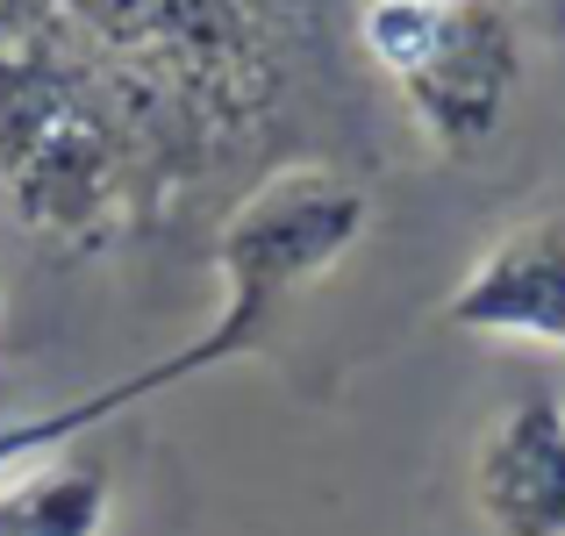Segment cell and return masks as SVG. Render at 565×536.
<instances>
[{
    "mask_svg": "<svg viewBox=\"0 0 565 536\" xmlns=\"http://www.w3.org/2000/svg\"><path fill=\"white\" fill-rule=\"evenodd\" d=\"M8 422H14V386L0 379V429H8Z\"/></svg>",
    "mask_w": 565,
    "mask_h": 536,
    "instance_id": "obj_9",
    "label": "cell"
},
{
    "mask_svg": "<svg viewBox=\"0 0 565 536\" xmlns=\"http://www.w3.org/2000/svg\"><path fill=\"white\" fill-rule=\"evenodd\" d=\"M472 508L487 536H565V394L530 386L472 451Z\"/></svg>",
    "mask_w": 565,
    "mask_h": 536,
    "instance_id": "obj_6",
    "label": "cell"
},
{
    "mask_svg": "<svg viewBox=\"0 0 565 536\" xmlns=\"http://www.w3.org/2000/svg\"><path fill=\"white\" fill-rule=\"evenodd\" d=\"M444 322L466 336H494V344L565 351V207L501 229L451 287Z\"/></svg>",
    "mask_w": 565,
    "mask_h": 536,
    "instance_id": "obj_5",
    "label": "cell"
},
{
    "mask_svg": "<svg viewBox=\"0 0 565 536\" xmlns=\"http://www.w3.org/2000/svg\"><path fill=\"white\" fill-rule=\"evenodd\" d=\"M115 515V486L100 465L72 458H29L0 486V536H100Z\"/></svg>",
    "mask_w": 565,
    "mask_h": 536,
    "instance_id": "obj_7",
    "label": "cell"
},
{
    "mask_svg": "<svg viewBox=\"0 0 565 536\" xmlns=\"http://www.w3.org/2000/svg\"><path fill=\"white\" fill-rule=\"evenodd\" d=\"M359 51L394 86L415 137L444 158H480L523 94L515 0H365Z\"/></svg>",
    "mask_w": 565,
    "mask_h": 536,
    "instance_id": "obj_4",
    "label": "cell"
},
{
    "mask_svg": "<svg viewBox=\"0 0 565 536\" xmlns=\"http://www.w3.org/2000/svg\"><path fill=\"white\" fill-rule=\"evenodd\" d=\"M365 229H373V193H365L351 172L316 165V158L265 172L258 186L236 201V215L222 222V236H215L222 308L207 315V330L186 336L180 351L151 357L143 372H122V379L65 400V408L8 422L0 429V480H8L14 465H29V458H51V451H65L72 437L115 422L122 408H143V400L166 394V386L201 379V372L230 365V357L265 351L273 330H279V315H287L316 279H330L337 265L359 250Z\"/></svg>",
    "mask_w": 565,
    "mask_h": 536,
    "instance_id": "obj_1",
    "label": "cell"
},
{
    "mask_svg": "<svg viewBox=\"0 0 565 536\" xmlns=\"http://www.w3.org/2000/svg\"><path fill=\"white\" fill-rule=\"evenodd\" d=\"M530 14H537L544 36H558V43H565V0H530Z\"/></svg>",
    "mask_w": 565,
    "mask_h": 536,
    "instance_id": "obj_8",
    "label": "cell"
},
{
    "mask_svg": "<svg viewBox=\"0 0 565 536\" xmlns=\"http://www.w3.org/2000/svg\"><path fill=\"white\" fill-rule=\"evenodd\" d=\"M158 165L129 94L57 29L0 0V186L51 236H100Z\"/></svg>",
    "mask_w": 565,
    "mask_h": 536,
    "instance_id": "obj_2",
    "label": "cell"
},
{
    "mask_svg": "<svg viewBox=\"0 0 565 536\" xmlns=\"http://www.w3.org/2000/svg\"><path fill=\"white\" fill-rule=\"evenodd\" d=\"M94 57L129 94L137 122L236 137L279 100V51L301 0H8ZM166 151V143H158Z\"/></svg>",
    "mask_w": 565,
    "mask_h": 536,
    "instance_id": "obj_3",
    "label": "cell"
},
{
    "mask_svg": "<svg viewBox=\"0 0 565 536\" xmlns=\"http://www.w3.org/2000/svg\"><path fill=\"white\" fill-rule=\"evenodd\" d=\"M437 8H444V0H437Z\"/></svg>",
    "mask_w": 565,
    "mask_h": 536,
    "instance_id": "obj_10",
    "label": "cell"
}]
</instances>
